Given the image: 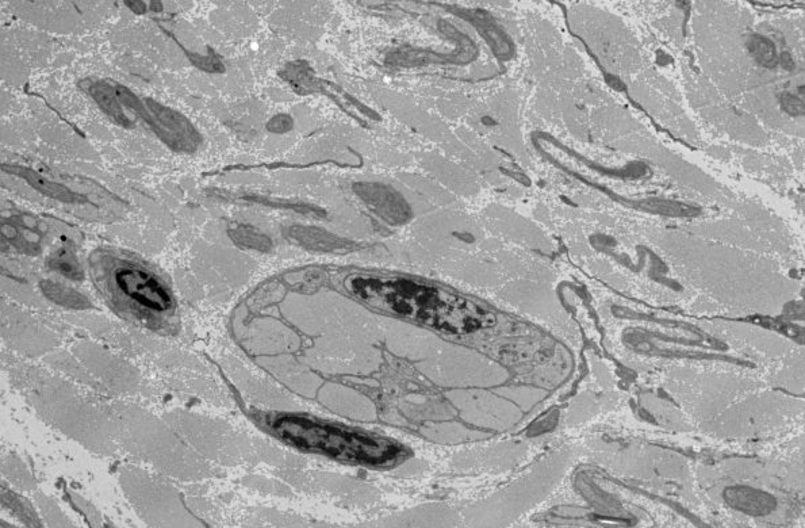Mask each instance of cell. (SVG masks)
I'll use <instances>...</instances> for the list:
<instances>
[{
    "label": "cell",
    "mask_w": 805,
    "mask_h": 528,
    "mask_svg": "<svg viewBox=\"0 0 805 528\" xmlns=\"http://www.w3.org/2000/svg\"><path fill=\"white\" fill-rule=\"evenodd\" d=\"M41 289L49 300L55 301L56 304L67 306V308L83 309L87 308L88 301L86 297L82 296L75 290L65 288L59 283L51 281H42Z\"/></svg>",
    "instance_id": "obj_10"
},
{
    "label": "cell",
    "mask_w": 805,
    "mask_h": 528,
    "mask_svg": "<svg viewBox=\"0 0 805 528\" xmlns=\"http://www.w3.org/2000/svg\"><path fill=\"white\" fill-rule=\"evenodd\" d=\"M48 267L72 281H80L84 277L82 266H80L75 252L69 247H60L59 250L53 252L49 256Z\"/></svg>",
    "instance_id": "obj_8"
},
{
    "label": "cell",
    "mask_w": 805,
    "mask_h": 528,
    "mask_svg": "<svg viewBox=\"0 0 805 528\" xmlns=\"http://www.w3.org/2000/svg\"><path fill=\"white\" fill-rule=\"evenodd\" d=\"M2 239L25 254H37L40 250L41 233L37 221L26 214L2 217Z\"/></svg>",
    "instance_id": "obj_7"
},
{
    "label": "cell",
    "mask_w": 805,
    "mask_h": 528,
    "mask_svg": "<svg viewBox=\"0 0 805 528\" xmlns=\"http://www.w3.org/2000/svg\"><path fill=\"white\" fill-rule=\"evenodd\" d=\"M125 6H128L133 13L136 14H144L147 13V6L148 3L145 2H125Z\"/></svg>",
    "instance_id": "obj_15"
},
{
    "label": "cell",
    "mask_w": 805,
    "mask_h": 528,
    "mask_svg": "<svg viewBox=\"0 0 805 528\" xmlns=\"http://www.w3.org/2000/svg\"><path fill=\"white\" fill-rule=\"evenodd\" d=\"M228 235L235 244L248 250L267 251L271 248V240L258 229L249 225L233 224L229 225Z\"/></svg>",
    "instance_id": "obj_9"
},
{
    "label": "cell",
    "mask_w": 805,
    "mask_h": 528,
    "mask_svg": "<svg viewBox=\"0 0 805 528\" xmlns=\"http://www.w3.org/2000/svg\"><path fill=\"white\" fill-rule=\"evenodd\" d=\"M643 208L651 210V212L667 214V216H695L699 210L690 208L688 205L677 204V202L670 201H649L644 202Z\"/></svg>",
    "instance_id": "obj_12"
},
{
    "label": "cell",
    "mask_w": 805,
    "mask_h": 528,
    "mask_svg": "<svg viewBox=\"0 0 805 528\" xmlns=\"http://www.w3.org/2000/svg\"><path fill=\"white\" fill-rule=\"evenodd\" d=\"M88 269L95 288L115 313L152 331H175L179 321L175 294L143 259L99 248L88 256Z\"/></svg>",
    "instance_id": "obj_1"
},
{
    "label": "cell",
    "mask_w": 805,
    "mask_h": 528,
    "mask_svg": "<svg viewBox=\"0 0 805 528\" xmlns=\"http://www.w3.org/2000/svg\"><path fill=\"white\" fill-rule=\"evenodd\" d=\"M291 126H293V121H291L289 116H278L268 122L267 128L271 130V132L283 133L290 130Z\"/></svg>",
    "instance_id": "obj_14"
},
{
    "label": "cell",
    "mask_w": 805,
    "mask_h": 528,
    "mask_svg": "<svg viewBox=\"0 0 805 528\" xmlns=\"http://www.w3.org/2000/svg\"><path fill=\"white\" fill-rule=\"evenodd\" d=\"M2 171L6 172V174L17 176L37 193L44 195L49 200L60 202V204L86 205L90 202V198L86 194L72 189L69 183L67 185V183L56 181V179L49 178L48 175L33 170V168L5 164V166H2Z\"/></svg>",
    "instance_id": "obj_5"
},
{
    "label": "cell",
    "mask_w": 805,
    "mask_h": 528,
    "mask_svg": "<svg viewBox=\"0 0 805 528\" xmlns=\"http://www.w3.org/2000/svg\"><path fill=\"white\" fill-rule=\"evenodd\" d=\"M750 51L753 52L758 63L766 67H774L777 64V53L772 42L764 37H753L749 44Z\"/></svg>",
    "instance_id": "obj_11"
},
{
    "label": "cell",
    "mask_w": 805,
    "mask_h": 528,
    "mask_svg": "<svg viewBox=\"0 0 805 528\" xmlns=\"http://www.w3.org/2000/svg\"><path fill=\"white\" fill-rule=\"evenodd\" d=\"M345 286L373 308L447 334H469L494 323L492 313L474 302L410 279L352 277Z\"/></svg>",
    "instance_id": "obj_2"
},
{
    "label": "cell",
    "mask_w": 805,
    "mask_h": 528,
    "mask_svg": "<svg viewBox=\"0 0 805 528\" xmlns=\"http://www.w3.org/2000/svg\"><path fill=\"white\" fill-rule=\"evenodd\" d=\"M117 91L128 113L143 121L153 135L163 141L171 151L179 153L197 151L202 143V137L189 118L172 107L161 105L155 99L138 97L120 83H117Z\"/></svg>",
    "instance_id": "obj_4"
},
{
    "label": "cell",
    "mask_w": 805,
    "mask_h": 528,
    "mask_svg": "<svg viewBox=\"0 0 805 528\" xmlns=\"http://www.w3.org/2000/svg\"><path fill=\"white\" fill-rule=\"evenodd\" d=\"M268 428L279 438L298 449L317 451L363 464L382 465L396 461L400 447L389 440L374 438L310 417L279 415L266 417Z\"/></svg>",
    "instance_id": "obj_3"
},
{
    "label": "cell",
    "mask_w": 805,
    "mask_h": 528,
    "mask_svg": "<svg viewBox=\"0 0 805 528\" xmlns=\"http://www.w3.org/2000/svg\"><path fill=\"white\" fill-rule=\"evenodd\" d=\"M782 106H784V109L787 110L789 114H793V116H800V114L804 113L803 102H801L799 98L792 97V95H784V98H782Z\"/></svg>",
    "instance_id": "obj_13"
},
{
    "label": "cell",
    "mask_w": 805,
    "mask_h": 528,
    "mask_svg": "<svg viewBox=\"0 0 805 528\" xmlns=\"http://www.w3.org/2000/svg\"><path fill=\"white\" fill-rule=\"evenodd\" d=\"M80 88L97 103L99 109L114 122L115 125L124 129H132L134 120L130 117L128 110L122 105L120 95L117 91V82L109 79H86L79 83Z\"/></svg>",
    "instance_id": "obj_6"
}]
</instances>
